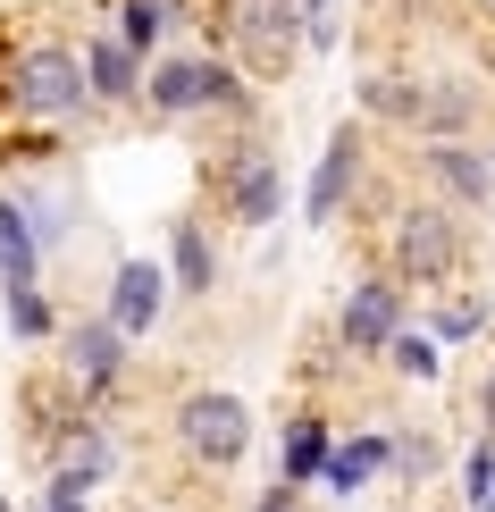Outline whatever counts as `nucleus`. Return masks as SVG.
<instances>
[{
	"label": "nucleus",
	"mask_w": 495,
	"mask_h": 512,
	"mask_svg": "<svg viewBox=\"0 0 495 512\" xmlns=\"http://www.w3.org/2000/svg\"><path fill=\"white\" fill-rule=\"evenodd\" d=\"M361 177V135L353 126H336V143L319 152V177H311V194H303V210L311 219H336V202H344V185Z\"/></svg>",
	"instance_id": "9"
},
{
	"label": "nucleus",
	"mask_w": 495,
	"mask_h": 512,
	"mask_svg": "<svg viewBox=\"0 0 495 512\" xmlns=\"http://www.w3.org/2000/svg\"><path fill=\"white\" fill-rule=\"evenodd\" d=\"M0 512H9V504H0Z\"/></svg>",
	"instance_id": "24"
},
{
	"label": "nucleus",
	"mask_w": 495,
	"mask_h": 512,
	"mask_svg": "<svg viewBox=\"0 0 495 512\" xmlns=\"http://www.w3.org/2000/svg\"><path fill=\"white\" fill-rule=\"evenodd\" d=\"M454 269H462V227L445 219V210H403V219H395V277L445 286Z\"/></svg>",
	"instance_id": "3"
},
{
	"label": "nucleus",
	"mask_w": 495,
	"mask_h": 512,
	"mask_svg": "<svg viewBox=\"0 0 495 512\" xmlns=\"http://www.w3.org/2000/svg\"><path fill=\"white\" fill-rule=\"evenodd\" d=\"M152 311H160V269L126 261V269H118V294H110V328L135 336V328H152Z\"/></svg>",
	"instance_id": "10"
},
{
	"label": "nucleus",
	"mask_w": 495,
	"mask_h": 512,
	"mask_svg": "<svg viewBox=\"0 0 495 512\" xmlns=\"http://www.w3.org/2000/svg\"><path fill=\"white\" fill-rule=\"evenodd\" d=\"M0 269H9V286H34V219L17 202H0Z\"/></svg>",
	"instance_id": "11"
},
{
	"label": "nucleus",
	"mask_w": 495,
	"mask_h": 512,
	"mask_svg": "<svg viewBox=\"0 0 495 512\" xmlns=\"http://www.w3.org/2000/svg\"><path fill=\"white\" fill-rule=\"evenodd\" d=\"M227 68L219 59H168V68H152V110H202V101H227Z\"/></svg>",
	"instance_id": "5"
},
{
	"label": "nucleus",
	"mask_w": 495,
	"mask_h": 512,
	"mask_svg": "<svg viewBox=\"0 0 495 512\" xmlns=\"http://www.w3.org/2000/svg\"><path fill=\"white\" fill-rule=\"evenodd\" d=\"M227 202L235 219H277V160L261 152V143H244V152H227Z\"/></svg>",
	"instance_id": "8"
},
{
	"label": "nucleus",
	"mask_w": 495,
	"mask_h": 512,
	"mask_svg": "<svg viewBox=\"0 0 495 512\" xmlns=\"http://www.w3.org/2000/svg\"><path fill=\"white\" fill-rule=\"evenodd\" d=\"M9 101H17L26 118H59V110H76V101H84V59H76V51H59V42H34V51L9 68Z\"/></svg>",
	"instance_id": "2"
},
{
	"label": "nucleus",
	"mask_w": 495,
	"mask_h": 512,
	"mask_svg": "<svg viewBox=\"0 0 495 512\" xmlns=\"http://www.w3.org/2000/svg\"><path fill=\"white\" fill-rule=\"evenodd\" d=\"M42 512H84V487L76 479H51V504H42Z\"/></svg>",
	"instance_id": "22"
},
{
	"label": "nucleus",
	"mask_w": 495,
	"mask_h": 512,
	"mask_svg": "<svg viewBox=\"0 0 495 512\" xmlns=\"http://www.w3.org/2000/svg\"><path fill=\"white\" fill-rule=\"evenodd\" d=\"M261 512H303V504H294V496H286V487H277V496H269V504H261Z\"/></svg>",
	"instance_id": "23"
},
{
	"label": "nucleus",
	"mask_w": 495,
	"mask_h": 512,
	"mask_svg": "<svg viewBox=\"0 0 495 512\" xmlns=\"http://www.w3.org/2000/svg\"><path fill=\"white\" fill-rule=\"evenodd\" d=\"M118 370H126L118 328H110V319H84V328L68 336V378H76L84 395H110V387H118Z\"/></svg>",
	"instance_id": "7"
},
{
	"label": "nucleus",
	"mask_w": 495,
	"mask_h": 512,
	"mask_svg": "<svg viewBox=\"0 0 495 512\" xmlns=\"http://www.w3.org/2000/svg\"><path fill=\"white\" fill-rule=\"evenodd\" d=\"M328 429H319V420H294V437H286V471H277V487H303L311 471H328Z\"/></svg>",
	"instance_id": "12"
},
{
	"label": "nucleus",
	"mask_w": 495,
	"mask_h": 512,
	"mask_svg": "<svg viewBox=\"0 0 495 512\" xmlns=\"http://www.w3.org/2000/svg\"><path fill=\"white\" fill-rule=\"evenodd\" d=\"M177 429H185V445L202 462H235L252 445V412L235 395H185V412H177Z\"/></svg>",
	"instance_id": "4"
},
{
	"label": "nucleus",
	"mask_w": 495,
	"mask_h": 512,
	"mask_svg": "<svg viewBox=\"0 0 495 512\" xmlns=\"http://www.w3.org/2000/svg\"><path fill=\"white\" fill-rule=\"evenodd\" d=\"M378 462H386V445H378V437H353V445H336V454H328V487H344V496H353V487L370 479Z\"/></svg>",
	"instance_id": "16"
},
{
	"label": "nucleus",
	"mask_w": 495,
	"mask_h": 512,
	"mask_svg": "<svg viewBox=\"0 0 495 512\" xmlns=\"http://www.w3.org/2000/svg\"><path fill=\"white\" fill-rule=\"evenodd\" d=\"M303 0H219V26H227V42L252 59L261 76H277L294 59V34H303Z\"/></svg>",
	"instance_id": "1"
},
{
	"label": "nucleus",
	"mask_w": 495,
	"mask_h": 512,
	"mask_svg": "<svg viewBox=\"0 0 495 512\" xmlns=\"http://www.w3.org/2000/svg\"><path fill=\"white\" fill-rule=\"evenodd\" d=\"M303 42H311V51L336 42V0H303Z\"/></svg>",
	"instance_id": "21"
},
{
	"label": "nucleus",
	"mask_w": 495,
	"mask_h": 512,
	"mask_svg": "<svg viewBox=\"0 0 495 512\" xmlns=\"http://www.w3.org/2000/svg\"><path fill=\"white\" fill-rule=\"evenodd\" d=\"M395 319H403V303H395V286L386 277H370V286H353L344 294V345L353 353H378V345H395Z\"/></svg>",
	"instance_id": "6"
},
{
	"label": "nucleus",
	"mask_w": 495,
	"mask_h": 512,
	"mask_svg": "<svg viewBox=\"0 0 495 512\" xmlns=\"http://www.w3.org/2000/svg\"><path fill=\"white\" fill-rule=\"evenodd\" d=\"M462 118H470V93H462V84H428V93H412V118H403V126H428V135H454Z\"/></svg>",
	"instance_id": "13"
},
{
	"label": "nucleus",
	"mask_w": 495,
	"mask_h": 512,
	"mask_svg": "<svg viewBox=\"0 0 495 512\" xmlns=\"http://www.w3.org/2000/svg\"><path fill=\"white\" fill-rule=\"evenodd\" d=\"M177 277H185V286H210V244H202L193 219H177Z\"/></svg>",
	"instance_id": "18"
},
{
	"label": "nucleus",
	"mask_w": 495,
	"mask_h": 512,
	"mask_svg": "<svg viewBox=\"0 0 495 512\" xmlns=\"http://www.w3.org/2000/svg\"><path fill=\"white\" fill-rule=\"evenodd\" d=\"M9 328L17 336H51V303H42L34 286H9Z\"/></svg>",
	"instance_id": "19"
},
{
	"label": "nucleus",
	"mask_w": 495,
	"mask_h": 512,
	"mask_svg": "<svg viewBox=\"0 0 495 512\" xmlns=\"http://www.w3.org/2000/svg\"><path fill=\"white\" fill-rule=\"evenodd\" d=\"M84 76H93V93H135V51L110 34V42H93L84 51Z\"/></svg>",
	"instance_id": "14"
},
{
	"label": "nucleus",
	"mask_w": 495,
	"mask_h": 512,
	"mask_svg": "<svg viewBox=\"0 0 495 512\" xmlns=\"http://www.w3.org/2000/svg\"><path fill=\"white\" fill-rule=\"evenodd\" d=\"M110 17H118V42H126V51H152L160 26H168V0H110Z\"/></svg>",
	"instance_id": "15"
},
{
	"label": "nucleus",
	"mask_w": 495,
	"mask_h": 512,
	"mask_svg": "<svg viewBox=\"0 0 495 512\" xmlns=\"http://www.w3.org/2000/svg\"><path fill=\"white\" fill-rule=\"evenodd\" d=\"M428 160H437V177H445V185H454V194H479V202H487V168H479V160H470V152H462V143H437V152H428Z\"/></svg>",
	"instance_id": "17"
},
{
	"label": "nucleus",
	"mask_w": 495,
	"mask_h": 512,
	"mask_svg": "<svg viewBox=\"0 0 495 512\" xmlns=\"http://www.w3.org/2000/svg\"><path fill=\"white\" fill-rule=\"evenodd\" d=\"M386 361H395L403 378H428V370H437V345H428V336H395V345H386Z\"/></svg>",
	"instance_id": "20"
}]
</instances>
